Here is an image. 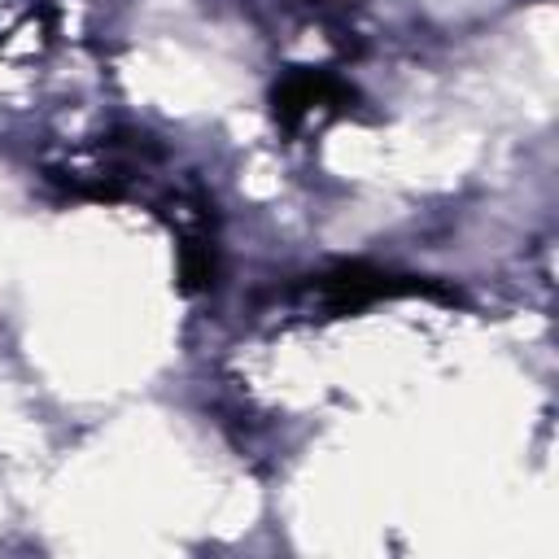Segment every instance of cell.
Wrapping results in <instances>:
<instances>
[{"label":"cell","instance_id":"1","mask_svg":"<svg viewBox=\"0 0 559 559\" xmlns=\"http://www.w3.org/2000/svg\"><path fill=\"white\" fill-rule=\"evenodd\" d=\"M397 293H428V297H441L432 284L424 280H411V275H384L376 266H362V262H349V266H336L328 275H319V297L332 306V310H358L367 301H380V297H397Z\"/></svg>","mask_w":559,"mask_h":559},{"label":"cell","instance_id":"2","mask_svg":"<svg viewBox=\"0 0 559 559\" xmlns=\"http://www.w3.org/2000/svg\"><path fill=\"white\" fill-rule=\"evenodd\" d=\"M328 96H345L328 74H310V70H301V74H288L280 87H275V114L284 118V122H297L306 109H314V105H323Z\"/></svg>","mask_w":559,"mask_h":559}]
</instances>
